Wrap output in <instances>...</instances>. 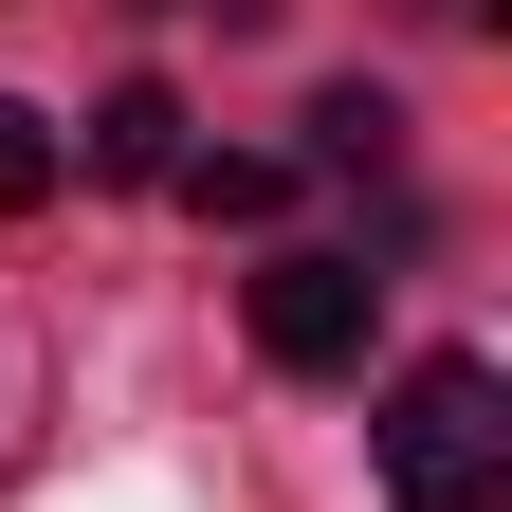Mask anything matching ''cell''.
Returning <instances> with one entry per match:
<instances>
[{"instance_id": "obj_1", "label": "cell", "mask_w": 512, "mask_h": 512, "mask_svg": "<svg viewBox=\"0 0 512 512\" xmlns=\"http://www.w3.org/2000/svg\"><path fill=\"white\" fill-rule=\"evenodd\" d=\"M384 512H512V384L476 348L384 384Z\"/></svg>"}, {"instance_id": "obj_2", "label": "cell", "mask_w": 512, "mask_h": 512, "mask_svg": "<svg viewBox=\"0 0 512 512\" xmlns=\"http://www.w3.org/2000/svg\"><path fill=\"white\" fill-rule=\"evenodd\" d=\"M366 311H384L366 256H275V275H256V366L330 384V366H366Z\"/></svg>"}, {"instance_id": "obj_3", "label": "cell", "mask_w": 512, "mask_h": 512, "mask_svg": "<svg viewBox=\"0 0 512 512\" xmlns=\"http://www.w3.org/2000/svg\"><path fill=\"white\" fill-rule=\"evenodd\" d=\"M74 165H92V183H183V92H165V74H128V92L74 128Z\"/></svg>"}, {"instance_id": "obj_4", "label": "cell", "mask_w": 512, "mask_h": 512, "mask_svg": "<svg viewBox=\"0 0 512 512\" xmlns=\"http://www.w3.org/2000/svg\"><path fill=\"white\" fill-rule=\"evenodd\" d=\"M183 202L202 220H275L293 202V147H183Z\"/></svg>"}, {"instance_id": "obj_5", "label": "cell", "mask_w": 512, "mask_h": 512, "mask_svg": "<svg viewBox=\"0 0 512 512\" xmlns=\"http://www.w3.org/2000/svg\"><path fill=\"white\" fill-rule=\"evenodd\" d=\"M55 183H74V147H55V110H19V92H0V220H37Z\"/></svg>"}, {"instance_id": "obj_6", "label": "cell", "mask_w": 512, "mask_h": 512, "mask_svg": "<svg viewBox=\"0 0 512 512\" xmlns=\"http://www.w3.org/2000/svg\"><path fill=\"white\" fill-rule=\"evenodd\" d=\"M384 147H403V110H384V92H330V110H311V165H348V183H384Z\"/></svg>"}]
</instances>
